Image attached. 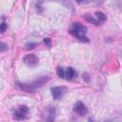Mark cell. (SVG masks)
Returning a JSON list of instances; mask_svg holds the SVG:
<instances>
[{
  "label": "cell",
  "instance_id": "12",
  "mask_svg": "<svg viewBox=\"0 0 122 122\" xmlns=\"http://www.w3.org/2000/svg\"><path fill=\"white\" fill-rule=\"evenodd\" d=\"M8 50V45L4 42H0V51H6Z\"/></svg>",
  "mask_w": 122,
  "mask_h": 122
},
{
  "label": "cell",
  "instance_id": "11",
  "mask_svg": "<svg viewBox=\"0 0 122 122\" xmlns=\"http://www.w3.org/2000/svg\"><path fill=\"white\" fill-rule=\"evenodd\" d=\"M36 43H33V42H28L27 44H26V49L27 50H32V49H34L35 47H36Z\"/></svg>",
  "mask_w": 122,
  "mask_h": 122
},
{
  "label": "cell",
  "instance_id": "4",
  "mask_svg": "<svg viewBox=\"0 0 122 122\" xmlns=\"http://www.w3.org/2000/svg\"><path fill=\"white\" fill-rule=\"evenodd\" d=\"M23 61H24V63H25L27 66H29V67H34L35 65H37L39 59H38V57H37L36 55H34V54H28V55H26V56L24 57Z\"/></svg>",
  "mask_w": 122,
  "mask_h": 122
},
{
  "label": "cell",
  "instance_id": "5",
  "mask_svg": "<svg viewBox=\"0 0 122 122\" xmlns=\"http://www.w3.org/2000/svg\"><path fill=\"white\" fill-rule=\"evenodd\" d=\"M73 111H74L77 114H79V115H85V114L88 112L87 107L85 106L84 103H82V102H80V101H78V102L75 103V105H74V107H73Z\"/></svg>",
  "mask_w": 122,
  "mask_h": 122
},
{
  "label": "cell",
  "instance_id": "3",
  "mask_svg": "<svg viewBox=\"0 0 122 122\" xmlns=\"http://www.w3.org/2000/svg\"><path fill=\"white\" fill-rule=\"evenodd\" d=\"M29 113V108L26 105H21L19 106L18 110L15 111V112L13 113V118L16 120H20V119H24Z\"/></svg>",
  "mask_w": 122,
  "mask_h": 122
},
{
  "label": "cell",
  "instance_id": "8",
  "mask_svg": "<svg viewBox=\"0 0 122 122\" xmlns=\"http://www.w3.org/2000/svg\"><path fill=\"white\" fill-rule=\"evenodd\" d=\"M84 18L88 21V22H90V23H92V24H95V25H98V24H100L98 21H97V19H94L92 15H90V14H85L84 15Z\"/></svg>",
  "mask_w": 122,
  "mask_h": 122
},
{
  "label": "cell",
  "instance_id": "6",
  "mask_svg": "<svg viewBox=\"0 0 122 122\" xmlns=\"http://www.w3.org/2000/svg\"><path fill=\"white\" fill-rule=\"evenodd\" d=\"M63 88H61V87H53V88H51V95H52V97L54 98V99H59V98H61L62 97V95H63Z\"/></svg>",
  "mask_w": 122,
  "mask_h": 122
},
{
  "label": "cell",
  "instance_id": "10",
  "mask_svg": "<svg viewBox=\"0 0 122 122\" xmlns=\"http://www.w3.org/2000/svg\"><path fill=\"white\" fill-rule=\"evenodd\" d=\"M57 75L60 78H64L65 77V71H64V70H63L62 67H58L57 68Z\"/></svg>",
  "mask_w": 122,
  "mask_h": 122
},
{
  "label": "cell",
  "instance_id": "13",
  "mask_svg": "<svg viewBox=\"0 0 122 122\" xmlns=\"http://www.w3.org/2000/svg\"><path fill=\"white\" fill-rule=\"evenodd\" d=\"M6 30H7V24L6 23H1L0 24V32L3 33V32H5Z\"/></svg>",
  "mask_w": 122,
  "mask_h": 122
},
{
  "label": "cell",
  "instance_id": "7",
  "mask_svg": "<svg viewBox=\"0 0 122 122\" xmlns=\"http://www.w3.org/2000/svg\"><path fill=\"white\" fill-rule=\"evenodd\" d=\"M65 76H66V78H67L68 80L72 79V78L75 76V71H74V69L71 68V67L68 68L67 71H65Z\"/></svg>",
  "mask_w": 122,
  "mask_h": 122
},
{
  "label": "cell",
  "instance_id": "9",
  "mask_svg": "<svg viewBox=\"0 0 122 122\" xmlns=\"http://www.w3.org/2000/svg\"><path fill=\"white\" fill-rule=\"evenodd\" d=\"M95 15H96V18H97V21L100 23V22H103V21H105L106 20V15L103 13V12H101V11H96L95 12Z\"/></svg>",
  "mask_w": 122,
  "mask_h": 122
},
{
  "label": "cell",
  "instance_id": "2",
  "mask_svg": "<svg viewBox=\"0 0 122 122\" xmlns=\"http://www.w3.org/2000/svg\"><path fill=\"white\" fill-rule=\"evenodd\" d=\"M48 80H49L48 77H41L40 79L36 80L34 83H31L30 85V84H23V85L18 84V86L20 87L21 90H23V91H25V92H32L36 88L42 86V85H43L45 82H47Z\"/></svg>",
  "mask_w": 122,
  "mask_h": 122
},
{
  "label": "cell",
  "instance_id": "15",
  "mask_svg": "<svg viewBox=\"0 0 122 122\" xmlns=\"http://www.w3.org/2000/svg\"><path fill=\"white\" fill-rule=\"evenodd\" d=\"M76 1H77L78 3H82V2H84L85 0H76Z\"/></svg>",
  "mask_w": 122,
  "mask_h": 122
},
{
  "label": "cell",
  "instance_id": "1",
  "mask_svg": "<svg viewBox=\"0 0 122 122\" xmlns=\"http://www.w3.org/2000/svg\"><path fill=\"white\" fill-rule=\"evenodd\" d=\"M86 27H84L83 25L79 24V23H74L71 27V29L69 30V32L73 35L74 37H76L77 39L83 41V42H88L89 39L87 38V36L85 35L86 33Z\"/></svg>",
  "mask_w": 122,
  "mask_h": 122
},
{
  "label": "cell",
  "instance_id": "14",
  "mask_svg": "<svg viewBox=\"0 0 122 122\" xmlns=\"http://www.w3.org/2000/svg\"><path fill=\"white\" fill-rule=\"evenodd\" d=\"M44 43L46 44V46L50 47V46H51V39H50V38H45V39H44Z\"/></svg>",
  "mask_w": 122,
  "mask_h": 122
}]
</instances>
